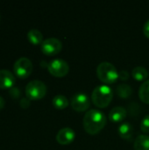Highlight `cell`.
<instances>
[{"label":"cell","mask_w":149,"mask_h":150,"mask_svg":"<svg viewBox=\"0 0 149 150\" xmlns=\"http://www.w3.org/2000/svg\"><path fill=\"white\" fill-rule=\"evenodd\" d=\"M10 95H11L13 98H19V97H20V91H19V89L14 88V87L11 88V90H10Z\"/></svg>","instance_id":"obj_20"},{"label":"cell","mask_w":149,"mask_h":150,"mask_svg":"<svg viewBox=\"0 0 149 150\" xmlns=\"http://www.w3.org/2000/svg\"><path fill=\"white\" fill-rule=\"evenodd\" d=\"M13 70L16 76L20 79H25L32 72V63L28 58L21 57L15 62Z\"/></svg>","instance_id":"obj_5"},{"label":"cell","mask_w":149,"mask_h":150,"mask_svg":"<svg viewBox=\"0 0 149 150\" xmlns=\"http://www.w3.org/2000/svg\"><path fill=\"white\" fill-rule=\"evenodd\" d=\"M62 48V44L61 41L56 38H48L45 40L40 45V49L42 53L46 55H55L58 53L61 52Z\"/></svg>","instance_id":"obj_7"},{"label":"cell","mask_w":149,"mask_h":150,"mask_svg":"<svg viewBox=\"0 0 149 150\" xmlns=\"http://www.w3.org/2000/svg\"><path fill=\"white\" fill-rule=\"evenodd\" d=\"M27 39L30 43L33 45H39L43 42V35L41 32H40L38 29H31L27 33Z\"/></svg>","instance_id":"obj_14"},{"label":"cell","mask_w":149,"mask_h":150,"mask_svg":"<svg viewBox=\"0 0 149 150\" xmlns=\"http://www.w3.org/2000/svg\"><path fill=\"white\" fill-rule=\"evenodd\" d=\"M71 106L76 112H84L90 108V99L85 93H76L71 98Z\"/></svg>","instance_id":"obj_8"},{"label":"cell","mask_w":149,"mask_h":150,"mask_svg":"<svg viewBox=\"0 0 149 150\" xmlns=\"http://www.w3.org/2000/svg\"><path fill=\"white\" fill-rule=\"evenodd\" d=\"M127 112L122 106L113 107L109 113V120L112 122H120L124 120L126 117Z\"/></svg>","instance_id":"obj_11"},{"label":"cell","mask_w":149,"mask_h":150,"mask_svg":"<svg viewBox=\"0 0 149 150\" xmlns=\"http://www.w3.org/2000/svg\"><path fill=\"white\" fill-rule=\"evenodd\" d=\"M76 138V133L75 131L70 127H64L61 128L57 135H56V141L58 143L61 145H68L74 142Z\"/></svg>","instance_id":"obj_9"},{"label":"cell","mask_w":149,"mask_h":150,"mask_svg":"<svg viewBox=\"0 0 149 150\" xmlns=\"http://www.w3.org/2000/svg\"><path fill=\"white\" fill-rule=\"evenodd\" d=\"M113 98L112 89L106 84L97 86L92 91L91 99L93 104L98 108H105L112 102Z\"/></svg>","instance_id":"obj_2"},{"label":"cell","mask_w":149,"mask_h":150,"mask_svg":"<svg viewBox=\"0 0 149 150\" xmlns=\"http://www.w3.org/2000/svg\"><path fill=\"white\" fill-rule=\"evenodd\" d=\"M25 94L30 100H40L47 94V86L40 80H32L27 83Z\"/></svg>","instance_id":"obj_4"},{"label":"cell","mask_w":149,"mask_h":150,"mask_svg":"<svg viewBox=\"0 0 149 150\" xmlns=\"http://www.w3.org/2000/svg\"><path fill=\"white\" fill-rule=\"evenodd\" d=\"M47 69L52 76L55 77H63L68 73L69 66L68 62L62 59H54L47 64Z\"/></svg>","instance_id":"obj_6"},{"label":"cell","mask_w":149,"mask_h":150,"mask_svg":"<svg viewBox=\"0 0 149 150\" xmlns=\"http://www.w3.org/2000/svg\"><path fill=\"white\" fill-rule=\"evenodd\" d=\"M16 78L8 69H0V89L12 88L15 84Z\"/></svg>","instance_id":"obj_10"},{"label":"cell","mask_w":149,"mask_h":150,"mask_svg":"<svg viewBox=\"0 0 149 150\" xmlns=\"http://www.w3.org/2000/svg\"><path fill=\"white\" fill-rule=\"evenodd\" d=\"M4 105H5V101H4V99L2 97H0V111L4 107Z\"/></svg>","instance_id":"obj_24"},{"label":"cell","mask_w":149,"mask_h":150,"mask_svg":"<svg viewBox=\"0 0 149 150\" xmlns=\"http://www.w3.org/2000/svg\"><path fill=\"white\" fill-rule=\"evenodd\" d=\"M97 75L105 84H112L119 79V72L115 66L109 62H103L97 68Z\"/></svg>","instance_id":"obj_3"},{"label":"cell","mask_w":149,"mask_h":150,"mask_svg":"<svg viewBox=\"0 0 149 150\" xmlns=\"http://www.w3.org/2000/svg\"><path fill=\"white\" fill-rule=\"evenodd\" d=\"M119 78H120L122 81L128 80V78H129V73L126 70H121L119 73Z\"/></svg>","instance_id":"obj_21"},{"label":"cell","mask_w":149,"mask_h":150,"mask_svg":"<svg viewBox=\"0 0 149 150\" xmlns=\"http://www.w3.org/2000/svg\"><path fill=\"white\" fill-rule=\"evenodd\" d=\"M134 150H149V136L146 134L139 135L133 144Z\"/></svg>","instance_id":"obj_13"},{"label":"cell","mask_w":149,"mask_h":150,"mask_svg":"<svg viewBox=\"0 0 149 150\" xmlns=\"http://www.w3.org/2000/svg\"><path fill=\"white\" fill-rule=\"evenodd\" d=\"M139 97L143 103L149 104V80L145 81L141 85L139 89Z\"/></svg>","instance_id":"obj_17"},{"label":"cell","mask_w":149,"mask_h":150,"mask_svg":"<svg viewBox=\"0 0 149 150\" xmlns=\"http://www.w3.org/2000/svg\"><path fill=\"white\" fill-rule=\"evenodd\" d=\"M84 130L91 135L98 134L106 125V117L99 110L92 109L88 111L83 117Z\"/></svg>","instance_id":"obj_1"},{"label":"cell","mask_w":149,"mask_h":150,"mask_svg":"<svg viewBox=\"0 0 149 150\" xmlns=\"http://www.w3.org/2000/svg\"><path fill=\"white\" fill-rule=\"evenodd\" d=\"M143 33L146 37L149 38V19L145 23V25L143 26Z\"/></svg>","instance_id":"obj_23"},{"label":"cell","mask_w":149,"mask_h":150,"mask_svg":"<svg viewBox=\"0 0 149 150\" xmlns=\"http://www.w3.org/2000/svg\"><path fill=\"white\" fill-rule=\"evenodd\" d=\"M118 132H119V136L122 139L126 140V141H130L133 137V127L130 123L125 122L119 126Z\"/></svg>","instance_id":"obj_12"},{"label":"cell","mask_w":149,"mask_h":150,"mask_svg":"<svg viewBox=\"0 0 149 150\" xmlns=\"http://www.w3.org/2000/svg\"><path fill=\"white\" fill-rule=\"evenodd\" d=\"M132 76L137 81H144L148 77L149 73L147 70V69H145L144 67L139 66V67H135L133 69Z\"/></svg>","instance_id":"obj_16"},{"label":"cell","mask_w":149,"mask_h":150,"mask_svg":"<svg viewBox=\"0 0 149 150\" xmlns=\"http://www.w3.org/2000/svg\"><path fill=\"white\" fill-rule=\"evenodd\" d=\"M116 92L118 94V96L123 99H126L128 98L132 93H133V89L131 88L130 85L126 84V83H122L117 86L116 88Z\"/></svg>","instance_id":"obj_15"},{"label":"cell","mask_w":149,"mask_h":150,"mask_svg":"<svg viewBox=\"0 0 149 150\" xmlns=\"http://www.w3.org/2000/svg\"><path fill=\"white\" fill-rule=\"evenodd\" d=\"M141 129L142 132L148 134L149 133V115L145 116L141 122Z\"/></svg>","instance_id":"obj_19"},{"label":"cell","mask_w":149,"mask_h":150,"mask_svg":"<svg viewBox=\"0 0 149 150\" xmlns=\"http://www.w3.org/2000/svg\"><path fill=\"white\" fill-rule=\"evenodd\" d=\"M19 104H20V106L22 108H24V109L28 108L29 105H30V99H28V98H22L20 100Z\"/></svg>","instance_id":"obj_22"},{"label":"cell","mask_w":149,"mask_h":150,"mask_svg":"<svg viewBox=\"0 0 149 150\" xmlns=\"http://www.w3.org/2000/svg\"><path fill=\"white\" fill-rule=\"evenodd\" d=\"M52 103H53V105L56 109H60V110L67 108L68 106V105H69L68 98L65 96H63V95H57V96H55L53 98Z\"/></svg>","instance_id":"obj_18"}]
</instances>
